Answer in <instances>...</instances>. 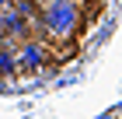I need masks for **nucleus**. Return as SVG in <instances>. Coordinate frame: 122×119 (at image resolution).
Returning a JSON list of instances; mask_svg holds the SVG:
<instances>
[{
	"mask_svg": "<svg viewBox=\"0 0 122 119\" xmlns=\"http://www.w3.org/2000/svg\"><path fill=\"white\" fill-rule=\"evenodd\" d=\"M35 25L42 28V35L52 39V42H70V39L80 32V25H84L80 0H42Z\"/></svg>",
	"mask_w": 122,
	"mask_h": 119,
	"instance_id": "1",
	"label": "nucleus"
},
{
	"mask_svg": "<svg viewBox=\"0 0 122 119\" xmlns=\"http://www.w3.org/2000/svg\"><path fill=\"white\" fill-rule=\"evenodd\" d=\"M14 56H18V70H42L52 53H49V42H46V39L25 35L18 46H14Z\"/></svg>",
	"mask_w": 122,
	"mask_h": 119,
	"instance_id": "2",
	"label": "nucleus"
},
{
	"mask_svg": "<svg viewBox=\"0 0 122 119\" xmlns=\"http://www.w3.org/2000/svg\"><path fill=\"white\" fill-rule=\"evenodd\" d=\"M18 70V56H14V49L10 46H0V77H14Z\"/></svg>",
	"mask_w": 122,
	"mask_h": 119,
	"instance_id": "3",
	"label": "nucleus"
},
{
	"mask_svg": "<svg viewBox=\"0 0 122 119\" xmlns=\"http://www.w3.org/2000/svg\"><path fill=\"white\" fill-rule=\"evenodd\" d=\"M10 11L21 14L25 21H31V25H35V18H38V4L35 0H10Z\"/></svg>",
	"mask_w": 122,
	"mask_h": 119,
	"instance_id": "4",
	"label": "nucleus"
},
{
	"mask_svg": "<svg viewBox=\"0 0 122 119\" xmlns=\"http://www.w3.org/2000/svg\"><path fill=\"white\" fill-rule=\"evenodd\" d=\"M35 4H42V0H35Z\"/></svg>",
	"mask_w": 122,
	"mask_h": 119,
	"instance_id": "5",
	"label": "nucleus"
}]
</instances>
